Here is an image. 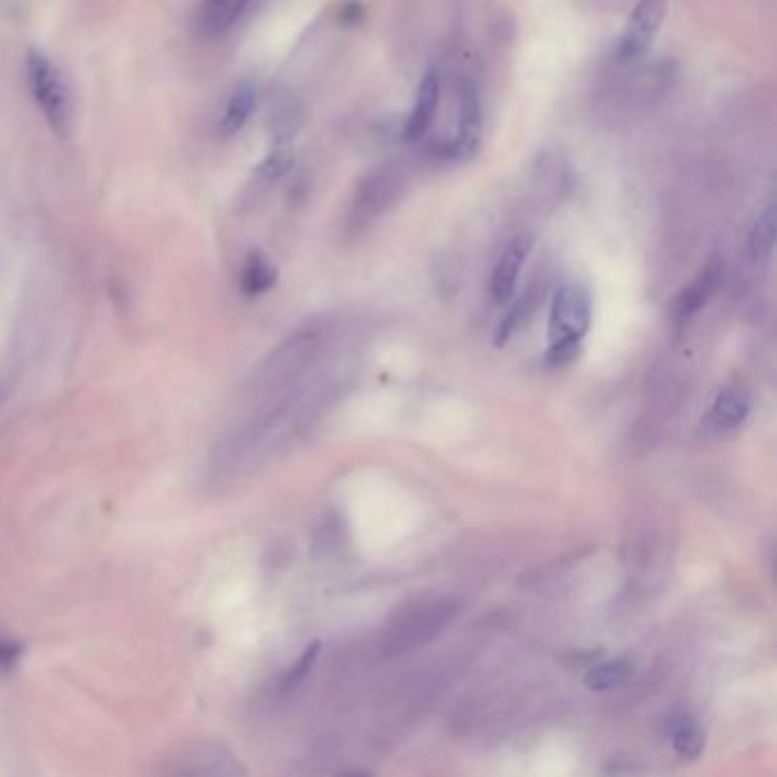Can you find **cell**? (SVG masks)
Instances as JSON below:
<instances>
[{"instance_id":"obj_9","label":"cell","mask_w":777,"mask_h":777,"mask_svg":"<svg viewBox=\"0 0 777 777\" xmlns=\"http://www.w3.org/2000/svg\"><path fill=\"white\" fill-rule=\"evenodd\" d=\"M256 103H258L256 87L251 83H244L237 87L231 94V98H228L222 117H219V126H217L219 133L224 137H233L240 133V130L247 126V121L251 119L253 110H256Z\"/></svg>"},{"instance_id":"obj_5","label":"cell","mask_w":777,"mask_h":777,"mask_svg":"<svg viewBox=\"0 0 777 777\" xmlns=\"http://www.w3.org/2000/svg\"><path fill=\"white\" fill-rule=\"evenodd\" d=\"M531 249H534V235L529 233L515 235L513 240L506 244V249L502 251V256L493 269V278H490V297H493L495 304H509L515 285H518L522 265L527 263Z\"/></svg>"},{"instance_id":"obj_2","label":"cell","mask_w":777,"mask_h":777,"mask_svg":"<svg viewBox=\"0 0 777 777\" xmlns=\"http://www.w3.org/2000/svg\"><path fill=\"white\" fill-rule=\"evenodd\" d=\"M23 71H26V85L32 101L42 110L48 126L55 133H67L71 126V92L60 69L46 53L30 48Z\"/></svg>"},{"instance_id":"obj_6","label":"cell","mask_w":777,"mask_h":777,"mask_svg":"<svg viewBox=\"0 0 777 777\" xmlns=\"http://www.w3.org/2000/svg\"><path fill=\"white\" fill-rule=\"evenodd\" d=\"M440 92H443V85H440V73H438V69H429L420 80L413 110L408 112V117L404 121L402 135L408 144L422 142V139L429 135V130L433 128V121H436V114L440 108Z\"/></svg>"},{"instance_id":"obj_8","label":"cell","mask_w":777,"mask_h":777,"mask_svg":"<svg viewBox=\"0 0 777 777\" xmlns=\"http://www.w3.org/2000/svg\"><path fill=\"white\" fill-rule=\"evenodd\" d=\"M723 281V263L716 256L700 269V274L686 285L680 292V297L675 299V317L677 322H686L693 317L698 310L707 306V301L714 297L718 285Z\"/></svg>"},{"instance_id":"obj_3","label":"cell","mask_w":777,"mask_h":777,"mask_svg":"<svg viewBox=\"0 0 777 777\" xmlns=\"http://www.w3.org/2000/svg\"><path fill=\"white\" fill-rule=\"evenodd\" d=\"M666 16V0H639L618 37V62H634L650 51Z\"/></svg>"},{"instance_id":"obj_7","label":"cell","mask_w":777,"mask_h":777,"mask_svg":"<svg viewBox=\"0 0 777 777\" xmlns=\"http://www.w3.org/2000/svg\"><path fill=\"white\" fill-rule=\"evenodd\" d=\"M249 5L251 0H201L196 12V30L208 42L224 39L249 10Z\"/></svg>"},{"instance_id":"obj_14","label":"cell","mask_w":777,"mask_h":777,"mask_svg":"<svg viewBox=\"0 0 777 777\" xmlns=\"http://www.w3.org/2000/svg\"><path fill=\"white\" fill-rule=\"evenodd\" d=\"M668 734L670 739H673V748L677 755L686 759L698 757L702 752V746H705L700 727L693 723L691 716L673 718V721L668 723Z\"/></svg>"},{"instance_id":"obj_17","label":"cell","mask_w":777,"mask_h":777,"mask_svg":"<svg viewBox=\"0 0 777 777\" xmlns=\"http://www.w3.org/2000/svg\"><path fill=\"white\" fill-rule=\"evenodd\" d=\"M342 19L345 21H358L361 19V14H358V5L351 3L345 7V12H342Z\"/></svg>"},{"instance_id":"obj_11","label":"cell","mask_w":777,"mask_h":777,"mask_svg":"<svg viewBox=\"0 0 777 777\" xmlns=\"http://www.w3.org/2000/svg\"><path fill=\"white\" fill-rule=\"evenodd\" d=\"M276 278H278V272L272 260L258 251L249 253L247 260H244L242 276H240V285L244 294H249V297L265 294L267 290L274 288Z\"/></svg>"},{"instance_id":"obj_10","label":"cell","mask_w":777,"mask_h":777,"mask_svg":"<svg viewBox=\"0 0 777 777\" xmlns=\"http://www.w3.org/2000/svg\"><path fill=\"white\" fill-rule=\"evenodd\" d=\"M750 413V395L739 386H727L718 392L711 406V422L718 429H734L746 420Z\"/></svg>"},{"instance_id":"obj_15","label":"cell","mask_w":777,"mask_h":777,"mask_svg":"<svg viewBox=\"0 0 777 777\" xmlns=\"http://www.w3.org/2000/svg\"><path fill=\"white\" fill-rule=\"evenodd\" d=\"M320 652H322V643L320 641H315V643L308 645V648L304 650V654H301V657L297 659V664L290 668L288 677H285V680H283V691L285 693L292 691V689H297V686L306 680V677L310 675V670H313V666L317 664V657H320Z\"/></svg>"},{"instance_id":"obj_4","label":"cell","mask_w":777,"mask_h":777,"mask_svg":"<svg viewBox=\"0 0 777 777\" xmlns=\"http://www.w3.org/2000/svg\"><path fill=\"white\" fill-rule=\"evenodd\" d=\"M484 128V110H481L479 89L470 80L458 92V121L456 137L445 146V155L452 160H470L477 155Z\"/></svg>"},{"instance_id":"obj_1","label":"cell","mask_w":777,"mask_h":777,"mask_svg":"<svg viewBox=\"0 0 777 777\" xmlns=\"http://www.w3.org/2000/svg\"><path fill=\"white\" fill-rule=\"evenodd\" d=\"M593 304L591 294L579 283H563L554 292L550 306V349L545 354V363L559 367L570 363L577 356L584 335L591 329Z\"/></svg>"},{"instance_id":"obj_13","label":"cell","mask_w":777,"mask_h":777,"mask_svg":"<svg viewBox=\"0 0 777 777\" xmlns=\"http://www.w3.org/2000/svg\"><path fill=\"white\" fill-rule=\"evenodd\" d=\"M632 664L627 659H613V661H604V664H597L591 670H588L584 677V684L591 691H611L623 686L629 677H632Z\"/></svg>"},{"instance_id":"obj_12","label":"cell","mask_w":777,"mask_h":777,"mask_svg":"<svg viewBox=\"0 0 777 777\" xmlns=\"http://www.w3.org/2000/svg\"><path fill=\"white\" fill-rule=\"evenodd\" d=\"M775 222H777V210H775V201L771 199L762 210H759V215L750 231L748 247L755 263H764V260L771 258V253L775 249Z\"/></svg>"},{"instance_id":"obj_16","label":"cell","mask_w":777,"mask_h":777,"mask_svg":"<svg viewBox=\"0 0 777 777\" xmlns=\"http://www.w3.org/2000/svg\"><path fill=\"white\" fill-rule=\"evenodd\" d=\"M288 167H290V155L285 151H274L263 165H260V171H263V176L269 178V181H276V178H281L285 171H288Z\"/></svg>"}]
</instances>
